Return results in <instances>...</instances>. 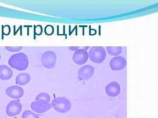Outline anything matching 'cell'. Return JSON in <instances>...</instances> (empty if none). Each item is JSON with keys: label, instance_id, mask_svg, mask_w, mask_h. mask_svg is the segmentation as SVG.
I'll return each mask as SVG.
<instances>
[{"label": "cell", "instance_id": "cell-1", "mask_svg": "<svg viewBox=\"0 0 158 118\" xmlns=\"http://www.w3.org/2000/svg\"><path fill=\"white\" fill-rule=\"evenodd\" d=\"M8 64L13 69L19 71H23L28 67V57L27 54L23 53L15 54L9 58Z\"/></svg>", "mask_w": 158, "mask_h": 118}, {"label": "cell", "instance_id": "cell-2", "mask_svg": "<svg viewBox=\"0 0 158 118\" xmlns=\"http://www.w3.org/2000/svg\"><path fill=\"white\" fill-rule=\"evenodd\" d=\"M52 107L59 113H65L68 112L71 108V103L67 98L63 97H57L51 102Z\"/></svg>", "mask_w": 158, "mask_h": 118}, {"label": "cell", "instance_id": "cell-3", "mask_svg": "<svg viewBox=\"0 0 158 118\" xmlns=\"http://www.w3.org/2000/svg\"><path fill=\"white\" fill-rule=\"evenodd\" d=\"M91 61L95 64H101L105 61L106 57V52L103 47L95 46L92 47L88 53Z\"/></svg>", "mask_w": 158, "mask_h": 118}, {"label": "cell", "instance_id": "cell-4", "mask_svg": "<svg viewBox=\"0 0 158 118\" xmlns=\"http://www.w3.org/2000/svg\"><path fill=\"white\" fill-rule=\"evenodd\" d=\"M41 64L47 69H51L55 68L57 61V56L52 51H47L41 56Z\"/></svg>", "mask_w": 158, "mask_h": 118}, {"label": "cell", "instance_id": "cell-5", "mask_svg": "<svg viewBox=\"0 0 158 118\" xmlns=\"http://www.w3.org/2000/svg\"><path fill=\"white\" fill-rule=\"evenodd\" d=\"M22 110V105L19 100L10 101L6 108V113L9 116H14L19 114Z\"/></svg>", "mask_w": 158, "mask_h": 118}, {"label": "cell", "instance_id": "cell-6", "mask_svg": "<svg viewBox=\"0 0 158 118\" xmlns=\"http://www.w3.org/2000/svg\"><path fill=\"white\" fill-rule=\"evenodd\" d=\"M89 58L88 53L85 49H80L75 52L73 56V61L77 65H81L85 64Z\"/></svg>", "mask_w": 158, "mask_h": 118}, {"label": "cell", "instance_id": "cell-7", "mask_svg": "<svg viewBox=\"0 0 158 118\" xmlns=\"http://www.w3.org/2000/svg\"><path fill=\"white\" fill-rule=\"evenodd\" d=\"M94 68L90 65H86L80 68L78 72V78L80 81H87L93 77Z\"/></svg>", "mask_w": 158, "mask_h": 118}, {"label": "cell", "instance_id": "cell-8", "mask_svg": "<svg viewBox=\"0 0 158 118\" xmlns=\"http://www.w3.org/2000/svg\"><path fill=\"white\" fill-rule=\"evenodd\" d=\"M32 110L38 113H43L50 109L52 105L50 103L43 100H38L32 102L31 104Z\"/></svg>", "mask_w": 158, "mask_h": 118}, {"label": "cell", "instance_id": "cell-9", "mask_svg": "<svg viewBox=\"0 0 158 118\" xmlns=\"http://www.w3.org/2000/svg\"><path fill=\"white\" fill-rule=\"evenodd\" d=\"M127 63L124 57L118 56L114 57L110 61V66L112 70L115 71L121 70L126 67Z\"/></svg>", "mask_w": 158, "mask_h": 118}, {"label": "cell", "instance_id": "cell-10", "mask_svg": "<svg viewBox=\"0 0 158 118\" xmlns=\"http://www.w3.org/2000/svg\"><path fill=\"white\" fill-rule=\"evenodd\" d=\"M6 95L13 99H19L24 95V90L22 88L17 85H12L6 89Z\"/></svg>", "mask_w": 158, "mask_h": 118}, {"label": "cell", "instance_id": "cell-11", "mask_svg": "<svg viewBox=\"0 0 158 118\" xmlns=\"http://www.w3.org/2000/svg\"><path fill=\"white\" fill-rule=\"evenodd\" d=\"M121 91L120 86L116 81L110 82L105 88V92L108 96L115 97L118 96Z\"/></svg>", "mask_w": 158, "mask_h": 118}, {"label": "cell", "instance_id": "cell-12", "mask_svg": "<svg viewBox=\"0 0 158 118\" xmlns=\"http://www.w3.org/2000/svg\"><path fill=\"white\" fill-rule=\"evenodd\" d=\"M13 72L9 66L6 65L0 66V79L2 80L7 81L13 76Z\"/></svg>", "mask_w": 158, "mask_h": 118}, {"label": "cell", "instance_id": "cell-13", "mask_svg": "<svg viewBox=\"0 0 158 118\" xmlns=\"http://www.w3.org/2000/svg\"><path fill=\"white\" fill-rule=\"evenodd\" d=\"M31 79V76L28 73H22L18 75L15 79L16 84L24 86L27 84Z\"/></svg>", "mask_w": 158, "mask_h": 118}, {"label": "cell", "instance_id": "cell-14", "mask_svg": "<svg viewBox=\"0 0 158 118\" xmlns=\"http://www.w3.org/2000/svg\"><path fill=\"white\" fill-rule=\"evenodd\" d=\"M106 50L110 55L116 56L122 53L123 48L120 46H107Z\"/></svg>", "mask_w": 158, "mask_h": 118}, {"label": "cell", "instance_id": "cell-15", "mask_svg": "<svg viewBox=\"0 0 158 118\" xmlns=\"http://www.w3.org/2000/svg\"><path fill=\"white\" fill-rule=\"evenodd\" d=\"M43 100L49 103L51 101V97L46 93H41L38 94L36 97V101Z\"/></svg>", "mask_w": 158, "mask_h": 118}, {"label": "cell", "instance_id": "cell-16", "mask_svg": "<svg viewBox=\"0 0 158 118\" xmlns=\"http://www.w3.org/2000/svg\"><path fill=\"white\" fill-rule=\"evenodd\" d=\"M22 118H40L39 116L31 110H26L23 112Z\"/></svg>", "mask_w": 158, "mask_h": 118}, {"label": "cell", "instance_id": "cell-17", "mask_svg": "<svg viewBox=\"0 0 158 118\" xmlns=\"http://www.w3.org/2000/svg\"><path fill=\"white\" fill-rule=\"evenodd\" d=\"M5 48L7 51L11 52H18L23 49L22 46H6Z\"/></svg>", "mask_w": 158, "mask_h": 118}, {"label": "cell", "instance_id": "cell-18", "mask_svg": "<svg viewBox=\"0 0 158 118\" xmlns=\"http://www.w3.org/2000/svg\"><path fill=\"white\" fill-rule=\"evenodd\" d=\"M78 49V47H73H73H69V50L72 51H76Z\"/></svg>", "mask_w": 158, "mask_h": 118}, {"label": "cell", "instance_id": "cell-19", "mask_svg": "<svg viewBox=\"0 0 158 118\" xmlns=\"http://www.w3.org/2000/svg\"><path fill=\"white\" fill-rule=\"evenodd\" d=\"M1 54H0V60H1Z\"/></svg>", "mask_w": 158, "mask_h": 118}, {"label": "cell", "instance_id": "cell-20", "mask_svg": "<svg viewBox=\"0 0 158 118\" xmlns=\"http://www.w3.org/2000/svg\"><path fill=\"white\" fill-rule=\"evenodd\" d=\"M16 118V117H15V118Z\"/></svg>", "mask_w": 158, "mask_h": 118}]
</instances>
